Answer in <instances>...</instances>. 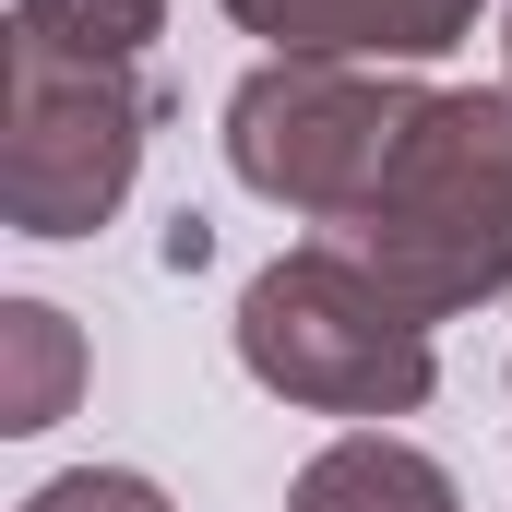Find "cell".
<instances>
[{"instance_id":"cell-8","label":"cell","mask_w":512,"mask_h":512,"mask_svg":"<svg viewBox=\"0 0 512 512\" xmlns=\"http://www.w3.org/2000/svg\"><path fill=\"white\" fill-rule=\"evenodd\" d=\"M12 24H36L60 48H96V60H143L167 36V0H12Z\"/></svg>"},{"instance_id":"cell-4","label":"cell","mask_w":512,"mask_h":512,"mask_svg":"<svg viewBox=\"0 0 512 512\" xmlns=\"http://www.w3.org/2000/svg\"><path fill=\"white\" fill-rule=\"evenodd\" d=\"M417 108H429V84L370 72V60H262L227 96V167L274 215L346 227L370 203V179L393 167V143H405Z\"/></svg>"},{"instance_id":"cell-9","label":"cell","mask_w":512,"mask_h":512,"mask_svg":"<svg viewBox=\"0 0 512 512\" xmlns=\"http://www.w3.org/2000/svg\"><path fill=\"white\" fill-rule=\"evenodd\" d=\"M24 512H179V501L155 477H131V465H72V477L24 489Z\"/></svg>"},{"instance_id":"cell-3","label":"cell","mask_w":512,"mask_h":512,"mask_svg":"<svg viewBox=\"0 0 512 512\" xmlns=\"http://www.w3.org/2000/svg\"><path fill=\"white\" fill-rule=\"evenodd\" d=\"M143 143H155L143 60H96L36 24H0V215H12V239H96L143 179Z\"/></svg>"},{"instance_id":"cell-6","label":"cell","mask_w":512,"mask_h":512,"mask_svg":"<svg viewBox=\"0 0 512 512\" xmlns=\"http://www.w3.org/2000/svg\"><path fill=\"white\" fill-rule=\"evenodd\" d=\"M286 512H465V489H453V465L417 453L405 429H346V441H322V453L298 465Z\"/></svg>"},{"instance_id":"cell-1","label":"cell","mask_w":512,"mask_h":512,"mask_svg":"<svg viewBox=\"0 0 512 512\" xmlns=\"http://www.w3.org/2000/svg\"><path fill=\"white\" fill-rule=\"evenodd\" d=\"M346 251L429 322L501 298L512 286V84H429L393 167L346 215Z\"/></svg>"},{"instance_id":"cell-2","label":"cell","mask_w":512,"mask_h":512,"mask_svg":"<svg viewBox=\"0 0 512 512\" xmlns=\"http://www.w3.org/2000/svg\"><path fill=\"white\" fill-rule=\"evenodd\" d=\"M239 370L298 417H417L441 393L429 310H405L358 251H274L239 286Z\"/></svg>"},{"instance_id":"cell-10","label":"cell","mask_w":512,"mask_h":512,"mask_svg":"<svg viewBox=\"0 0 512 512\" xmlns=\"http://www.w3.org/2000/svg\"><path fill=\"white\" fill-rule=\"evenodd\" d=\"M501 84H512V0H501Z\"/></svg>"},{"instance_id":"cell-7","label":"cell","mask_w":512,"mask_h":512,"mask_svg":"<svg viewBox=\"0 0 512 512\" xmlns=\"http://www.w3.org/2000/svg\"><path fill=\"white\" fill-rule=\"evenodd\" d=\"M72 393H84V334H72V310H48V298H0V441L60 429Z\"/></svg>"},{"instance_id":"cell-5","label":"cell","mask_w":512,"mask_h":512,"mask_svg":"<svg viewBox=\"0 0 512 512\" xmlns=\"http://www.w3.org/2000/svg\"><path fill=\"white\" fill-rule=\"evenodd\" d=\"M227 24L262 36L274 60H370V72H417L441 48L477 36V0H227Z\"/></svg>"}]
</instances>
